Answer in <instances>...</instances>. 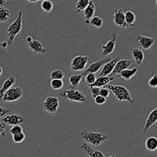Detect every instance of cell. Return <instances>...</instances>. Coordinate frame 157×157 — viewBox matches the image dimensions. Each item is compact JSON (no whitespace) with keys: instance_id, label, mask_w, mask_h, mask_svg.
I'll return each instance as SVG.
<instances>
[{"instance_id":"6da1fadb","label":"cell","mask_w":157,"mask_h":157,"mask_svg":"<svg viewBox=\"0 0 157 157\" xmlns=\"http://www.w3.org/2000/svg\"><path fill=\"white\" fill-rule=\"evenodd\" d=\"M107 89L111 90L113 92L114 98L116 100L120 102L123 101H127L130 103L131 105H134L136 104V101L132 98L130 92L129 91L128 89L123 85H113V84H108L106 86Z\"/></svg>"},{"instance_id":"7a4b0ae2","label":"cell","mask_w":157,"mask_h":157,"mask_svg":"<svg viewBox=\"0 0 157 157\" xmlns=\"http://www.w3.org/2000/svg\"><path fill=\"white\" fill-rule=\"evenodd\" d=\"M80 136L86 143H88L95 147L101 146L108 139V136L106 134L98 133V132L90 131L88 130H83Z\"/></svg>"},{"instance_id":"3957f363","label":"cell","mask_w":157,"mask_h":157,"mask_svg":"<svg viewBox=\"0 0 157 157\" xmlns=\"http://www.w3.org/2000/svg\"><path fill=\"white\" fill-rule=\"evenodd\" d=\"M22 15L23 12L20 11L18 13V16L15 18V21L9 25V28L7 29L8 32V45H11L13 44L15 38L18 34L21 32V29H22L23 22H22Z\"/></svg>"},{"instance_id":"277c9868","label":"cell","mask_w":157,"mask_h":157,"mask_svg":"<svg viewBox=\"0 0 157 157\" xmlns=\"http://www.w3.org/2000/svg\"><path fill=\"white\" fill-rule=\"evenodd\" d=\"M61 98L78 103H87V97L81 90L76 88H69L61 93Z\"/></svg>"},{"instance_id":"5b68a950","label":"cell","mask_w":157,"mask_h":157,"mask_svg":"<svg viewBox=\"0 0 157 157\" xmlns=\"http://www.w3.org/2000/svg\"><path fill=\"white\" fill-rule=\"evenodd\" d=\"M59 100L55 96H48L45 98L44 102L41 104L42 108L45 110L46 112L50 113H55L58 111L59 108Z\"/></svg>"},{"instance_id":"8992f818","label":"cell","mask_w":157,"mask_h":157,"mask_svg":"<svg viewBox=\"0 0 157 157\" xmlns=\"http://www.w3.org/2000/svg\"><path fill=\"white\" fill-rule=\"evenodd\" d=\"M89 61H90V58L87 55H76L72 59L71 63V68L74 71H84Z\"/></svg>"},{"instance_id":"52a82bcc","label":"cell","mask_w":157,"mask_h":157,"mask_svg":"<svg viewBox=\"0 0 157 157\" xmlns=\"http://www.w3.org/2000/svg\"><path fill=\"white\" fill-rule=\"evenodd\" d=\"M22 89L20 87H11L5 93L2 101L4 102H14L17 101L22 97Z\"/></svg>"},{"instance_id":"ba28073f","label":"cell","mask_w":157,"mask_h":157,"mask_svg":"<svg viewBox=\"0 0 157 157\" xmlns=\"http://www.w3.org/2000/svg\"><path fill=\"white\" fill-rule=\"evenodd\" d=\"M111 60H112V58H110V57H107V58H104V59L94 61V62L92 63V64H90L88 67H87V69H86L85 71L83 72V73L81 74V75H82L83 78H84V76H86V75H88V74L97 73L98 71H99L100 69L102 68V67L104 65V64H107V62L110 61Z\"/></svg>"},{"instance_id":"9c48e42d","label":"cell","mask_w":157,"mask_h":157,"mask_svg":"<svg viewBox=\"0 0 157 157\" xmlns=\"http://www.w3.org/2000/svg\"><path fill=\"white\" fill-rule=\"evenodd\" d=\"M136 40L140 44V47L144 50H149L155 44V38L146 35H136Z\"/></svg>"},{"instance_id":"30bf717a","label":"cell","mask_w":157,"mask_h":157,"mask_svg":"<svg viewBox=\"0 0 157 157\" xmlns=\"http://www.w3.org/2000/svg\"><path fill=\"white\" fill-rule=\"evenodd\" d=\"M120 59H121L120 56H117V58H115L114 59H112L111 61L104 64L102 67V68H101V71L100 72L98 77L110 76V75H111L113 69H114L115 65H116V64L117 63V61H119Z\"/></svg>"},{"instance_id":"8fae6325","label":"cell","mask_w":157,"mask_h":157,"mask_svg":"<svg viewBox=\"0 0 157 157\" xmlns=\"http://www.w3.org/2000/svg\"><path fill=\"white\" fill-rule=\"evenodd\" d=\"M117 39V34L113 33L112 35L111 39L109 40L105 44L102 46V54L104 56L110 55L113 52L115 48H116V42Z\"/></svg>"},{"instance_id":"7c38bea8","label":"cell","mask_w":157,"mask_h":157,"mask_svg":"<svg viewBox=\"0 0 157 157\" xmlns=\"http://www.w3.org/2000/svg\"><path fill=\"white\" fill-rule=\"evenodd\" d=\"M157 123V107L153 109L150 113H149L147 119L146 121L144 127L143 128V133H147L153 125Z\"/></svg>"},{"instance_id":"4fadbf2b","label":"cell","mask_w":157,"mask_h":157,"mask_svg":"<svg viewBox=\"0 0 157 157\" xmlns=\"http://www.w3.org/2000/svg\"><path fill=\"white\" fill-rule=\"evenodd\" d=\"M25 121V119L18 114H10L7 115L2 119V123L6 125L15 126L20 125Z\"/></svg>"},{"instance_id":"5bb4252c","label":"cell","mask_w":157,"mask_h":157,"mask_svg":"<svg viewBox=\"0 0 157 157\" xmlns=\"http://www.w3.org/2000/svg\"><path fill=\"white\" fill-rule=\"evenodd\" d=\"M113 23L116 25L119 26L121 28H124V29L127 28L125 22L124 12L122 9H117L114 10V14H113Z\"/></svg>"},{"instance_id":"9a60e30c","label":"cell","mask_w":157,"mask_h":157,"mask_svg":"<svg viewBox=\"0 0 157 157\" xmlns=\"http://www.w3.org/2000/svg\"><path fill=\"white\" fill-rule=\"evenodd\" d=\"M133 61V60L120 59L116 64V65H115V67L113 69V72H112L111 75H119L121 71L126 70V69H128L129 67L132 64Z\"/></svg>"},{"instance_id":"2e32d148","label":"cell","mask_w":157,"mask_h":157,"mask_svg":"<svg viewBox=\"0 0 157 157\" xmlns=\"http://www.w3.org/2000/svg\"><path fill=\"white\" fill-rule=\"evenodd\" d=\"M96 7L94 3V2L90 1L88 6L84 10V22L85 24H90V21L94 16Z\"/></svg>"},{"instance_id":"e0dca14e","label":"cell","mask_w":157,"mask_h":157,"mask_svg":"<svg viewBox=\"0 0 157 157\" xmlns=\"http://www.w3.org/2000/svg\"><path fill=\"white\" fill-rule=\"evenodd\" d=\"M29 47L30 48L31 50L33 52V54H44L46 52V49L44 48L43 44L37 39H33L32 42L29 43Z\"/></svg>"},{"instance_id":"ac0fdd59","label":"cell","mask_w":157,"mask_h":157,"mask_svg":"<svg viewBox=\"0 0 157 157\" xmlns=\"http://www.w3.org/2000/svg\"><path fill=\"white\" fill-rule=\"evenodd\" d=\"M15 82H16V80H15L14 77H9L7 79L5 80L2 84V86L0 88V101H2V99L5 93L8 90H9L15 84Z\"/></svg>"},{"instance_id":"d6986e66","label":"cell","mask_w":157,"mask_h":157,"mask_svg":"<svg viewBox=\"0 0 157 157\" xmlns=\"http://www.w3.org/2000/svg\"><path fill=\"white\" fill-rule=\"evenodd\" d=\"M114 80V78L112 76H107V77H98L97 78L96 81L92 84L90 87H99V88H101V87H105L106 86L108 85L110 81H113Z\"/></svg>"},{"instance_id":"ffe728a7","label":"cell","mask_w":157,"mask_h":157,"mask_svg":"<svg viewBox=\"0 0 157 157\" xmlns=\"http://www.w3.org/2000/svg\"><path fill=\"white\" fill-rule=\"evenodd\" d=\"M138 72V68L137 67H133L131 69H126V70L123 71L118 75V78H123L125 81H130L131 80L135 75H136V73Z\"/></svg>"},{"instance_id":"44dd1931","label":"cell","mask_w":157,"mask_h":157,"mask_svg":"<svg viewBox=\"0 0 157 157\" xmlns=\"http://www.w3.org/2000/svg\"><path fill=\"white\" fill-rule=\"evenodd\" d=\"M80 147L87 152V154L89 155V157H105L102 152L99 151V150H94L87 145V143H83L82 144L80 145Z\"/></svg>"},{"instance_id":"7402d4cb","label":"cell","mask_w":157,"mask_h":157,"mask_svg":"<svg viewBox=\"0 0 157 157\" xmlns=\"http://www.w3.org/2000/svg\"><path fill=\"white\" fill-rule=\"evenodd\" d=\"M132 56H133V60L137 63L138 64H141L144 61L145 58V55L142 49L139 48H134L132 51Z\"/></svg>"},{"instance_id":"603a6c76","label":"cell","mask_w":157,"mask_h":157,"mask_svg":"<svg viewBox=\"0 0 157 157\" xmlns=\"http://www.w3.org/2000/svg\"><path fill=\"white\" fill-rule=\"evenodd\" d=\"M124 17H125V22L127 28L133 27L135 25L136 17L134 12L130 10L127 11L126 12H124Z\"/></svg>"},{"instance_id":"cb8c5ba5","label":"cell","mask_w":157,"mask_h":157,"mask_svg":"<svg viewBox=\"0 0 157 157\" xmlns=\"http://www.w3.org/2000/svg\"><path fill=\"white\" fill-rule=\"evenodd\" d=\"M146 149L149 151H156L157 150V138L155 136H150L146 140Z\"/></svg>"},{"instance_id":"d4e9b609","label":"cell","mask_w":157,"mask_h":157,"mask_svg":"<svg viewBox=\"0 0 157 157\" xmlns=\"http://www.w3.org/2000/svg\"><path fill=\"white\" fill-rule=\"evenodd\" d=\"M83 76L81 75H72L69 77V83L71 88H76L78 87L81 81H82Z\"/></svg>"},{"instance_id":"484cf974","label":"cell","mask_w":157,"mask_h":157,"mask_svg":"<svg viewBox=\"0 0 157 157\" xmlns=\"http://www.w3.org/2000/svg\"><path fill=\"white\" fill-rule=\"evenodd\" d=\"M41 8L44 14L50 13L54 9V4L50 0H43L41 3Z\"/></svg>"},{"instance_id":"4316f807","label":"cell","mask_w":157,"mask_h":157,"mask_svg":"<svg viewBox=\"0 0 157 157\" xmlns=\"http://www.w3.org/2000/svg\"><path fill=\"white\" fill-rule=\"evenodd\" d=\"M89 3H90V0H78L77 1L76 6H75V12L79 13V12L84 11L88 6Z\"/></svg>"},{"instance_id":"83f0119b","label":"cell","mask_w":157,"mask_h":157,"mask_svg":"<svg viewBox=\"0 0 157 157\" xmlns=\"http://www.w3.org/2000/svg\"><path fill=\"white\" fill-rule=\"evenodd\" d=\"M11 15V12L6 7L0 8V22H5L9 20Z\"/></svg>"},{"instance_id":"f1b7e54d","label":"cell","mask_w":157,"mask_h":157,"mask_svg":"<svg viewBox=\"0 0 157 157\" xmlns=\"http://www.w3.org/2000/svg\"><path fill=\"white\" fill-rule=\"evenodd\" d=\"M64 76H65V74L61 69L54 70L50 75L51 80H63Z\"/></svg>"},{"instance_id":"f546056e","label":"cell","mask_w":157,"mask_h":157,"mask_svg":"<svg viewBox=\"0 0 157 157\" xmlns=\"http://www.w3.org/2000/svg\"><path fill=\"white\" fill-rule=\"evenodd\" d=\"M90 25H93L95 28H101L104 25V20L98 15H94L93 18L90 19Z\"/></svg>"},{"instance_id":"4dcf8cb0","label":"cell","mask_w":157,"mask_h":157,"mask_svg":"<svg viewBox=\"0 0 157 157\" xmlns=\"http://www.w3.org/2000/svg\"><path fill=\"white\" fill-rule=\"evenodd\" d=\"M50 85L53 90H58L64 87V82L62 80H51Z\"/></svg>"},{"instance_id":"1f68e13d","label":"cell","mask_w":157,"mask_h":157,"mask_svg":"<svg viewBox=\"0 0 157 157\" xmlns=\"http://www.w3.org/2000/svg\"><path fill=\"white\" fill-rule=\"evenodd\" d=\"M25 140V134L23 132L12 136V140L15 144H21Z\"/></svg>"},{"instance_id":"d6a6232c","label":"cell","mask_w":157,"mask_h":157,"mask_svg":"<svg viewBox=\"0 0 157 157\" xmlns=\"http://www.w3.org/2000/svg\"><path fill=\"white\" fill-rule=\"evenodd\" d=\"M96 79L97 77L95 74H88L85 76V84L90 87L96 81Z\"/></svg>"},{"instance_id":"836d02e7","label":"cell","mask_w":157,"mask_h":157,"mask_svg":"<svg viewBox=\"0 0 157 157\" xmlns=\"http://www.w3.org/2000/svg\"><path fill=\"white\" fill-rule=\"evenodd\" d=\"M23 132V128L20 125H15L12 126V127L9 130V133L13 136V135L18 134V133H21Z\"/></svg>"},{"instance_id":"e575fe53","label":"cell","mask_w":157,"mask_h":157,"mask_svg":"<svg viewBox=\"0 0 157 157\" xmlns=\"http://www.w3.org/2000/svg\"><path fill=\"white\" fill-rule=\"evenodd\" d=\"M148 85L152 88H156L157 87V75H154L149 79Z\"/></svg>"},{"instance_id":"d590c367","label":"cell","mask_w":157,"mask_h":157,"mask_svg":"<svg viewBox=\"0 0 157 157\" xmlns=\"http://www.w3.org/2000/svg\"><path fill=\"white\" fill-rule=\"evenodd\" d=\"M100 96L103 97V98L107 99L110 96V90L107 89V87H101L100 89Z\"/></svg>"},{"instance_id":"8d00e7d4","label":"cell","mask_w":157,"mask_h":157,"mask_svg":"<svg viewBox=\"0 0 157 157\" xmlns=\"http://www.w3.org/2000/svg\"><path fill=\"white\" fill-rule=\"evenodd\" d=\"M94 102L95 104H98V105L101 106V105H104L106 102H107V99L101 96H98L94 98Z\"/></svg>"},{"instance_id":"74e56055","label":"cell","mask_w":157,"mask_h":157,"mask_svg":"<svg viewBox=\"0 0 157 157\" xmlns=\"http://www.w3.org/2000/svg\"><path fill=\"white\" fill-rule=\"evenodd\" d=\"M100 89L99 87H90V93H91L92 95V98L94 99L96 97L99 96L100 95Z\"/></svg>"},{"instance_id":"f35d334b","label":"cell","mask_w":157,"mask_h":157,"mask_svg":"<svg viewBox=\"0 0 157 157\" xmlns=\"http://www.w3.org/2000/svg\"><path fill=\"white\" fill-rule=\"evenodd\" d=\"M6 124L0 122V136H2V137L6 136Z\"/></svg>"},{"instance_id":"ab89813d","label":"cell","mask_w":157,"mask_h":157,"mask_svg":"<svg viewBox=\"0 0 157 157\" xmlns=\"http://www.w3.org/2000/svg\"><path fill=\"white\" fill-rule=\"evenodd\" d=\"M9 111H10V110H9V109H6V108H5V107H0V117H4L5 115L7 114Z\"/></svg>"},{"instance_id":"60d3db41","label":"cell","mask_w":157,"mask_h":157,"mask_svg":"<svg viewBox=\"0 0 157 157\" xmlns=\"http://www.w3.org/2000/svg\"><path fill=\"white\" fill-rule=\"evenodd\" d=\"M8 3L7 0H0V8L5 7L6 4Z\"/></svg>"},{"instance_id":"b9f144b4","label":"cell","mask_w":157,"mask_h":157,"mask_svg":"<svg viewBox=\"0 0 157 157\" xmlns=\"http://www.w3.org/2000/svg\"><path fill=\"white\" fill-rule=\"evenodd\" d=\"M25 41H26V42L29 44V43L32 42V41H33V38H32V36H30V35H29V36H27L25 38Z\"/></svg>"},{"instance_id":"7bdbcfd3","label":"cell","mask_w":157,"mask_h":157,"mask_svg":"<svg viewBox=\"0 0 157 157\" xmlns=\"http://www.w3.org/2000/svg\"><path fill=\"white\" fill-rule=\"evenodd\" d=\"M1 46L2 48H8V43L7 41H2V42L1 43Z\"/></svg>"},{"instance_id":"ee69618b","label":"cell","mask_w":157,"mask_h":157,"mask_svg":"<svg viewBox=\"0 0 157 157\" xmlns=\"http://www.w3.org/2000/svg\"><path fill=\"white\" fill-rule=\"evenodd\" d=\"M28 2H38V0H28Z\"/></svg>"},{"instance_id":"f6af8a7d","label":"cell","mask_w":157,"mask_h":157,"mask_svg":"<svg viewBox=\"0 0 157 157\" xmlns=\"http://www.w3.org/2000/svg\"><path fill=\"white\" fill-rule=\"evenodd\" d=\"M2 73H3V69H2V67H0V76L2 75Z\"/></svg>"},{"instance_id":"bcb514c9","label":"cell","mask_w":157,"mask_h":157,"mask_svg":"<svg viewBox=\"0 0 157 157\" xmlns=\"http://www.w3.org/2000/svg\"><path fill=\"white\" fill-rule=\"evenodd\" d=\"M155 10L157 12V0L156 1V4H155Z\"/></svg>"},{"instance_id":"7dc6e473","label":"cell","mask_w":157,"mask_h":157,"mask_svg":"<svg viewBox=\"0 0 157 157\" xmlns=\"http://www.w3.org/2000/svg\"><path fill=\"white\" fill-rule=\"evenodd\" d=\"M109 157H117V156H113V155H112V156H110Z\"/></svg>"}]
</instances>
